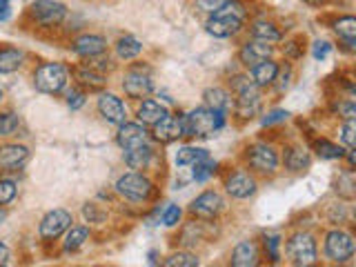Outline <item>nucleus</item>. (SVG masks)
<instances>
[{"mask_svg": "<svg viewBox=\"0 0 356 267\" xmlns=\"http://www.w3.org/2000/svg\"><path fill=\"white\" fill-rule=\"evenodd\" d=\"M339 143L345 149L356 147V118H345L339 129Z\"/></svg>", "mask_w": 356, "mask_h": 267, "instance_id": "58836bf2", "label": "nucleus"}, {"mask_svg": "<svg viewBox=\"0 0 356 267\" xmlns=\"http://www.w3.org/2000/svg\"><path fill=\"white\" fill-rule=\"evenodd\" d=\"M309 5H318V3H323V0H307Z\"/></svg>", "mask_w": 356, "mask_h": 267, "instance_id": "6e6d98bb", "label": "nucleus"}, {"mask_svg": "<svg viewBox=\"0 0 356 267\" xmlns=\"http://www.w3.org/2000/svg\"><path fill=\"white\" fill-rule=\"evenodd\" d=\"M29 16L42 27H58L67 18V7L60 0H33L29 5Z\"/></svg>", "mask_w": 356, "mask_h": 267, "instance_id": "9d476101", "label": "nucleus"}, {"mask_svg": "<svg viewBox=\"0 0 356 267\" xmlns=\"http://www.w3.org/2000/svg\"><path fill=\"white\" fill-rule=\"evenodd\" d=\"M74 78L78 81L83 89H89V92H100L107 85V76L103 72L94 70L92 65H81L74 70Z\"/></svg>", "mask_w": 356, "mask_h": 267, "instance_id": "5701e85b", "label": "nucleus"}, {"mask_svg": "<svg viewBox=\"0 0 356 267\" xmlns=\"http://www.w3.org/2000/svg\"><path fill=\"white\" fill-rule=\"evenodd\" d=\"M65 103L67 107H70L72 111H78V109H83L85 103H87V96L81 87H72V89H67V94H65Z\"/></svg>", "mask_w": 356, "mask_h": 267, "instance_id": "a19ab883", "label": "nucleus"}, {"mask_svg": "<svg viewBox=\"0 0 356 267\" xmlns=\"http://www.w3.org/2000/svg\"><path fill=\"white\" fill-rule=\"evenodd\" d=\"M72 222H74V216H72L70 209L56 207V209L47 211V214L40 218L38 236L42 241H56V238H60L67 229H70Z\"/></svg>", "mask_w": 356, "mask_h": 267, "instance_id": "9b49d317", "label": "nucleus"}, {"mask_svg": "<svg viewBox=\"0 0 356 267\" xmlns=\"http://www.w3.org/2000/svg\"><path fill=\"white\" fill-rule=\"evenodd\" d=\"M285 254L292 265L307 267L318 261V245L309 232H294L285 243Z\"/></svg>", "mask_w": 356, "mask_h": 267, "instance_id": "39448f33", "label": "nucleus"}, {"mask_svg": "<svg viewBox=\"0 0 356 267\" xmlns=\"http://www.w3.org/2000/svg\"><path fill=\"white\" fill-rule=\"evenodd\" d=\"M83 216H85V220H89V222H105L107 211H105V209H100V205H96V203H87V205L83 207Z\"/></svg>", "mask_w": 356, "mask_h": 267, "instance_id": "a18cd8bd", "label": "nucleus"}, {"mask_svg": "<svg viewBox=\"0 0 356 267\" xmlns=\"http://www.w3.org/2000/svg\"><path fill=\"white\" fill-rule=\"evenodd\" d=\"M354 252H356L354 236L341 227L330 229L325 234V238H323V254H325V259L330 263H337V265L350 263L354 259Z\"/></svg>", "mask_w": 356, "mask_h": 267, "instance_id": "423d86ee", "label": "nucleus"}, {"mask_svg": "<svg viewBox=\"0 0 356 267\" xmlns=\"http://www.w3.org/2000/svg\"><path fill=\"white\" fill-rule=\"evenodd\" d=\"M292 78H294V67L292 63H283V65H278V72H276V78H274V87H276V92L278 94H285L289 85H292Z\"/></svg>", "mask_w": 356, "mask_h": 267, "instance_id": "c9c22d12", "label": "nucleus"}, {"mask_svg": "<svg viewBox=\"0 0 356 267\" xmlns=\"http://www.w3.org/2000/svg\"><path fill=\"white\" fill-rule=\"evenodd\" d=\"M222 5H225V0H196V7L203 11V14H214Z\"/></svg>", "mask_w": 356, "mask_h": 267, "instance_id": "49530a36", "label": "nucleus"}, {"mask_svg": "<svg viewBox=\"0 0 356 267\" xmlns=\"http://www.w3.org/2000/svg\"><path fill=\"white\" fill-rule=\"evenodd\" d=\"M0 100H3V89H0Z\"/></svg>", "mask_w": 356, "mask_h": 267, "instance_id": "4d7b16f0", "label": "nucleus"}, {"mask_svg": "<svg viewBox=\"0 0 356 267\" xmlns=\"http://www.w3.org/2000/svg\"><path fill=\"white\" fill-rule=\"evenodd\" d=\"M181 218H183V209L178 207V205L167 203L163 209L159 207V222H161V225H165V227H176L178 222H181Z\"/></svg>", "mask_w": 356, "mask_h": 267, "instance_id": "4c0bfd02", "label": "nucleus"}, {"mask_svg": "<svg viewBox=\"0 0 356 267\" xmlns=\"http://www.w3.org/2000/svg\"><path fill=\"white\" fill-rule=\"evenodd\" d=\"M289 116V111L287 109H270L267 114H263V118H261V127H274V125H281V122H285Z\"/></svg>", "mask_w": 356, "mask_h": 267, "instance_id": "79ce46f5", "label": "nucleus"}, {"mask_svg": "<svg viewBox=\"0 0 356 267\" xmlns=\"http://www.w3.org/2000/svg\"><path fill=\"white\" fill-rule=\"evenodd\" d=\"M116 143L118 147L125 152V149H134V147H140V145H147L149 143V131L143 122H122L118 125V134H116Z\"/></svg>", "mask_w": 356, "mask_h": 267, "instance_id": "dca6fc26", "label": "nucleus"}, {"mask_svg": "<svg viewBox=\"0 0 356 267\" xmlns=\"http://www.w3.org/2000/svg\"><path fill=\"white\" fill-rule=\"evenodd\" d=\"M96 109L98 114L103 116V120L107 125H122V122L127 120V107L122 103V98L111 94V92H100L98 100H96Z\"/></svg>", "mask_w": 356, "mask_h": 267, "instance_id": "4468645a", "label": "nucleus"}, {"mask_svg": "<svg viewBox=\"0 0 356 267\" xmlns=\"http://www.w3.org/2000/svg\"><path fill=\"white\" fill-rule=\"evenodd\" d=\"M225 209V198L216 189H205L189 203V214L198 220H214Z\"/></svg>", "mask_w": 356, "mask_h": 267, "instance_id": "f8f14e48", "label": "nucleus"}, {"mask_svg": "<svg viewBox=\"0 0 356 267\" xmlns=\"http://www.w3.org/2000/svg\"><path fill=\"white\" fill-rule=\"evenodd\" d=\"M274 56V44L272 42H265V40H245L238 49V63L245 67V70H250L256 63H261L265 58H272Z\"/></svg>", "mask_w": 356, "mask_h": 267, "instance_id": "a211bd4d", "label": "nucleus"}, {"mask_svg": "<svg viewBox=\"0 0 356 267\" xmlns=\"http://www.w3.org/2000/svg\"><path fill=\"white\" fill-rule=\"evenodd\" d=\"M29 159V147L18 143L3 145L0 147V170H18L20 165H25Z\"/></svg>", "mask_w": 356, "mask_h": 267, "instance_id": "412c9836", "label": "nucleus"}, {"mask_svg": "<svg viewBox=\"0 0 356 267\" xmlns=\"http://www.w3.org/2000/svg\"><path fill=\"white\" fill-rule=\"evenodd\" d=\"M281 234H276V232H270V234H265L263 236V248H265V254H267V259H270L272 263H278L281 261Z\"/></svg>", "mask_w": 356, "mask_h": 267, "instance_id": "e433bc0d", "label": "nucleus"}, {"mask_svg": "<svg viewBox=\"0 0 356 267\" xmlns=\"http://www.w3.org/2000/svg\"><path fill=\"white\" fill-rule=\"evenodd\" d=\"M9 256H11L9 248H7L3 241H0V265H7L9 263Z\"/></svg>", "mask_w": 356, "mask_h": 267, "instance_id": "3c124183", "label": "nucleus"}, {"mask_svg": "<svg viewBox=\"0 0 356 267\" xmlns=\"http://www.w3.org/2000/svg\"><path fill=\"white\" fill-rule=\"evenodd\" d=\"M229 89L234 96L232 109L236 111V116L241 120H252L254 116H259V111L263 107V94H261V87H256L248 74L232 76Z\"/></svg>", "mask_w": 356, "mask_h": 267, "instance_id": "f03ea898", "label": "nucleus"}, {"mask_svg": "<svg viewBox=\"0 0 356 267\" xmlns=\"http://www.w3.org/2000/svg\"><path fill=\"white\" fill-rule=\"evenodd\" d=\"M18 196V185L9 178H0V207L9 205Z\"/></svg>", "mask_w": 356, "mask_h": 267, "instance_id": "37998d69", "label": "nucleus"}, {"mask_svg": "<svg viewBox=\"0 0 356 267\" xmlns=\"http://www.w3.org/2000/svg\"><path fill=\"white\" fill-rule=\"evenodd\" d=\"M147 256H149V263H152V265H159V259H156V256H159V252H156V250H152V252H149Z\"/></svg>", "mask_w": 356, "mask_h": 267, "instance_id": "603ef678", "label": "nucleus"}, {"mask_svg": "<svg viewBox=\"0 0 356 267\" xmlns=\"http://www.w3.org/2000/svg\"><path fill=\"white\" fill-rule=\"evenodd\" d=\"M25 65V54L18 47H0V74H14Z\"/></svg>", "mask_w": 356, "mask_h": 267, "instance_id": "c756f323", "label": "nucleus"}, {"mask_svg": "<svg viewBox=\"0 0 356 267\" xmlns=\"http://www.w3.org/2000/svg\"><path fill=\"white\" fill-rule=\"evenodd\" d=\"M283 51H285V56L289 60H296V58L303 56V44H298V40H289L283 47Z\"/></svg>", "mask_w": 356, "mask_h": 267, "instance_id": "de8ad7c7", "label": "nucleus"}, {"mask_svg": "<svg viewBox=\"0 0 356 267\" xmlns=\"http://www.w3.org/2000/svg\"><path fill=\"white\" fill-rule=\"evenodd\" d=\"M170 111H167V107L161 103V100H154V98H143L138 103V109H136V118L138 122H143L145 127H152L156 125L161 118H165Z\"/></svg>", "mask_w": 356, "mask_h": 267, "instance_id": "6ab92c4d", "label": "nucleus"}, {"mask_svg": "<svg viewBox=\"0 0 356 267\" xmlns=\"http://www.w3.org/2000/svg\"><path fill=\"white\" fill-rule=\"evenodd\" d=\"M63 236H65L63 250L65 252H76V250H81L83 245L89 241L92 232H89V227H85V225H70V229H67Z\"/></svg>", "mask_w": 356, "mask_h": 267, "instance_id": "7c9ffc66", "label": "nucleus"}, {"mask_svg": "<svg viewBox=\"0 0 356 267\" xmlns=\"http://www.w3.org/2000/svg\"><path fill=\"white\" fill-rule=\"evenodd\" d=\"M72 51L87 60L98 58L107 51V38L100 33H81L72 40Z\"/></svg>", "mask_w": 356, "mask_h": 267, "instance_id": "f3484780", "label": "nucleus"}, {"mask_svg": "<svg viewBox=\"0 0 356 267\" xmlns=\"http://www.w3.org/2000/svg\"><path fill=\"white\" fill-rule=\"evenodd\" d=\"M205 159H209V152L205 147H196V145H183L181 149L176 152L174 163L181 170H192L194 165L203 163Z\"/></svg>", "mask_w": 356, "mask_h": 267, "instance_id": "cd10ccee", "label": "nucleus"}, {"mask_svg": "<svg viewBox=\"0 0 356 267\" xmlns=\"http://www.w3.org/2000/svg\"><path fill=\"white\" fill-rule=\"evenodd\" d=\"M227 114H220L216 109H209L207 105L196 107L183 114V129L185 138H211L225 127Z\"/></svg>", "mask_w": 356, "mask_h": 267, "instance_id": "7ed1b4c3", "label": "nucleus"}, {"mask_svg": "<svg viewBox=\"0 0 356 267\" xmlns=\"http://www.w3.org/2000/svg\"><path fill=\"white\" fill-rule=\"evenodd\" d=\"M11 16H14V9H11V5H0V22H7Z\"/></svg>", "mask_w": 356, "mask_h": 267, "instance_id": "8fccbe9b", "label": "nucleus"}, {"mask_svg": "<svg viewBox=\"0 0 356 267\" xmlns=\"http://www.w3.org/2000/svg\"><path fill=\"white\" fill-rule=\"evenodd\" d=\"M276 72H278V63L274 58H265L261 63H256L254 67H250V78H252V83L256 87H272L274 83V78H276Z\"/></svg>", "mask_w": 356, "mask_h": 267, "instance_id": "b1692460", "label": "nucleus"}, {"mask_svg": "<svg viewBox=\"0 0 356 267\" xmlns=\"http://www.w3.org/2000/svg\"><path fill=\"white\" fill-rule=\"evenodd\" d=\"M152 136L156 143H163V145H170V143H176L178 138H183L185 136L183 114H178V116L167 114L165 118H161L156 125H152Z\"/></svg>", "mask_w": 356, "mask_h": 267, "instance_id": "2eb2a0df", "label": "nucleus"}, {"mask_svg": "<svg viewBox=\"0 0 356 267\" xmlns=\"http://www.w3.org/2000/svg\"><path fill=\"white\" fill-rule=\"evenodd\" d=\"M283 165L289 174H300L307 172L312 165V156L303 147H285L283 152Z\"/></svg>", "mask_w": 356, "mask_h": 267, "instance_id": "a878e982", "label": "nucleus"}, {"mask_svg": "<svg viewBox=\"0 0 356 267\" xmlns=\"http://www.w3.org/2000/svg\"><path fill=\"white\" fill-rule=\"evenodd\" d=\"M314 152L321 161H343L345 159V147L339 143H332L327 138L314 140Z\"/></svg>", "mask_w": 356, "mask_h": 267, "instance_id": "473e14b6", "label": "nucleus"}, {"mask_svg": "<svg viewBox=\"0 0 356 267\" xmlns=\"http://www.w3.org/2000/svg\"><path fill=\"white\" fill-rule=\"evenodd\" d=\"M114 49H116V56L120 60H134L143 54V42L136 36H129L127 33V36H120L116 40Z\"/></svg>", "mask_w": 356, "mask_h": 267, "instance_id": "2f4dec72", "label": "nucleus"}, {"mask_svg": "<svg viewBox=\"0 0 356 267\" xmlns=\"http://www.w3.org/2000/svg\"><path fill=\"white\" fill-rule=\"evenodd\" d=\"M5 218H7V211H5V209H0V225L5 222Z\"/></svg>", "mask_w": 356, "mask_h": 267, "instance_id": "864d4df0", "label": "nucleus"}, {"mask_svg": "<svg viewBox=\"0 0 356 267\" xmlns=\"http://www.w3.org/2000/svg\"><path fill=\"white\" fill-rule=\"evenodd\" d=\"M20 125V118L18 114H14V111H3L0 114V138H5V136H11Z\"/></svg>", "mask_w": 356, "mask_h": 267, "instance_id": "ea45409f", "label": "nucleus"}, {"mask_svg": "<svg viewBox=\"0 0 356 267\" xmlns=\"http://www.w3.org/2000/svg\"><path fill=\"white\" fill-rule=\"evenodd\" d=\"M250 36H252V38H256V40L272 42V44L283 40V33H281V29L276 27V22L265 20V18L254 20V22H252V25H250Z\"/></svg>", "mask_w": 356, "mask_h": 267, "instance_id": "c85d7f7f", "label": "nucleus"}, {"mask_svg": "<svg viewBox=\"0 0 356 267\" xmlns=\"http://www.w3.org/2000/svg\"><path fill=\"white\" fill-rule=\"evenodd\" d=\"M122 161L134 172H145L149 170V165L154 161V147L147 145H140V147H134V149H125L122 152Z\"/></svg>", "mask_w": 356, "mask_h": 267, "instance_id": "4be33fe9", "label": "nucleus"}, {"mask_svg": "<svg viewBox=\"0 0 356 267\" xmlns=\"http://www.w3.org/2000/svg\"><path fill=\"white\" fill-rule=\"evenodd\" d=\"M203 100L209 109H216L220 114H229V109L234 105V96L225 87H207L203 92Z\"/></svg>", "mask_w": 356, "mask_h": 267, "instance_id": "393cba45", "label": "nucleus"}, {"mask_svg": "<svg viewBox=\"0 0 356 267\" xmlns=\"http://www.w3.org/2000/svg\"><path fill=\"white\" fill-rule=\"evenodd\" d=\"M122 92L134 100H143L154 92V78L149 65H131L122 76Z\"/></svg>", "mask_w": 356, "mask_h": 267, "instance_id": "1a4fd4ad", "label": "nucleus"}, {"mask_svg": "<svg viewBox=\"0 0 356 267\" xmlns=\"http://www.w3.org/2000/svg\"><path fill=\"white\" fill-rule=\"evenodd\" d=\"M248 18V7L243 0H225V5L209 14L205 20V31L211 38L227 40L234 38L243 29V22Z\"/></svg>", "mask_w": 356, "mask_h": 267, "instance_id": "f257e3e1", "label": "nucleus"}, {"mask_svg": "<svg viewBox=\"0 0 356 267\" xmlns=\"http://www.w3.org/2000/svg\"><path fill=\"white\" fill-rule=\"evenodd\" d=\"M114 189H116V194H120L127 200H134V203H147L154 196L156 187L143 172H127L118 178Z\"/></svg>", "mask_w": 356, "mask_h": 267, "instance_id": "6e6552de", "label": "nucleus"}, {"mask_svg": "<svg viewBox=\"0 0 356 267\" xmlns=\"http://www.w3.org/2000/svg\"><path fill=\"white\" fill-rule=\"evenodd\" d=\"M334 51V44L330 40H314L312 42V58L323 63V60H327L330 56Z\"/></svg>", "mask_w": 356, "mask_h": 267, "instance_id": "c03bdc74", "label": "nucleus"}, {"mask_svg": "<svg viewBox=\"0 0 356 267\" xmlns=\"http://www.w3.org/2000/svg\"><path fill=\"white\" fill-rule=\"evenodd\" d=\"M354 187H356V181H354L352 167H350V170L341 172L337 181H334V189H337V194H339L341 198H345V200H352V198L356 196Z\"/></svg>", "mask_w": 356, "mask_h": 267, "instance_id": "72a5a7b5", "label": "nucleus"}, {"mask_svg": "<svg viewBox=\"0 0 356 267\" xmlns=\"http://www.w3.org/2000/svg\"><path fill=\"white\" fill-rule=\"evenodd\" d=\"M334 33L339 36V40L345 44V49L354 51L356 49V18L354 16H341L332 22Z\"/></svg>", "mask_w": 356, "mask_h": 267, "instance_id": "bb28decb", "label": "nucleus"}, {"mask_svg": "<svg viewBox=\"0 0 356 267\" xmlns=\"http://www.w3.org/2000/svg\"><path fill=\"white\" fill-rule=\"evenodd\" d=\"M245 163L256 174L272 176L278 172L281 156H278V149L270 143H252L245 147Z\"/></svg>", "mask_w": 356, "mask_h": 267, "instance_id": "0eeeda50", "label": "nucleus"}, {"mask_svg": "<svg viewBox=\"0 0 356 267\" xmlns=\"http://www.w3.org/2000/svg\"><path fill=\"white\" fill-rule=\"evenodd\" d=\"M259 183L250 170H234L225 176V192L236 200H248L256 194Z\"/></svg>", "mask_w": 356, "mask_h": 267, "instance_id": "ddd939ff", "label": "nucleus"}, {"mask_svg": "<svg viewBox=\"0 0 356 267\" xmlns=\"http://www.w3.org/2000/svg\"><path fill=\"white\" fill-rule=\"evenodd\" d=\"M165 267H198L200 265V259L194 254V252H187V250H181V252H174L170 254L167 259L163 261Z\"/></svg>", "mask_w": 356, "mask_h": 267, "instance_id": "f704fd0d", "label": "nucleus"}, {"mask_svg": "<svg viewBox=\"0 0 356 267\" xmlns=\"http://www.w3.org/2000/svg\"><path fill=\"white\" fill-rule=\"evenodd\" d=\"M14 0H0V5H11Z\"/></svg>", "mask_w": 356, "mask_h": 267, "instance_id": "5fc2aeb1", "label": "nucleus"}, {"mask_svg": "<svg viewBox=\"0 0 356 267\" xmlns=\"http://www.w3.org/2000/svg\"><path fill=\"white\" fill-rule=\"evenodd\" d=\"M339 111H341L343 118H356V105H354V100H345V103H341L339 105Z\"/></svg>", "mask_w": 356, "mask_h": 267, "instance_id": "09e8293b", "label": "nucleus"}, {"mask_svg": "<svg viewBox=\"0 0 356 267\" xmlns=\"http://www.w3.org/2000/svg\"><path fill=\"white\" fill-rule=\"evenodd\" d=\"M70 85V67L63 63H42L33 72V87L40 94L58 96Z\"/></svg>", "mask_w": 356, "mask_h": 267, "instance_id": "20e7f679", "label": "nucleus"}, {"mask_svg": "<svg viewBox=\"0 0 356 267\" xmlns=\"http://www.w3.org/2000/svg\"><path fill=\"white\" fill-rule=\"evenodd\" d=\"M259 245H256L254 241H241L234 245V250H232V259L229 263L234 267H254V265H259Z\"/></svg>", "mask_w": 356, "mask_h": 267, "instance_id": "aec40b11", "label": "nucleus"}]
</instances>
